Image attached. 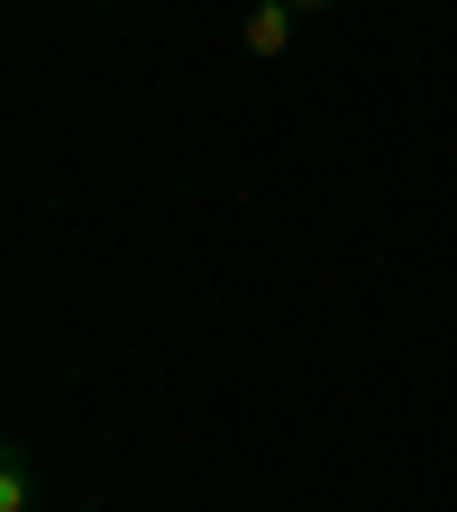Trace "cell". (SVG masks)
Listing matches in <instances>:
<instances>
[{
	"mask_svg": "<svg viewBox=\"0 0 457 512\" xmlns=\"http://www.w3.org/2000/svg\"><path fill=\"white\" fill-rule=\"evenodd\" d=\"M238 37H247V55H284V46L302 37V10H293V0H256Z\"/></svg>",
	"mask_w": 457,
	"mask_h": 512,
	"instance_id": "1",
	"label": "cell"
},
{
	"mask_svg": "<svg viewBox=\"0 0 457 512\" xmlns=\"http://www.w3.org/2000/svg\"><path fill=\"white\" fill-rule=\"evenodd\" d=\"M0 512H28V448L0 458Z\"/></svg>",
	"mask_w": 457,
	"mask_h": 512,
	"instance_id": "2",
	"label": "cell"
},
{
	"mask_svg": "<svg viewBox=\"0 0 457 512\" xmlns=\"http://www.w3.org/2000/svg\"><path fill=\"white\" fill-rule=\"evenodd\" d=\"M293 10H302V19H311V10H339V0H293Z\"/></svg>",
	"mask_w": 457,
	"mask_h": 512,
	"instance_id": "3",
	"label": "cell"
}]
</instances>
